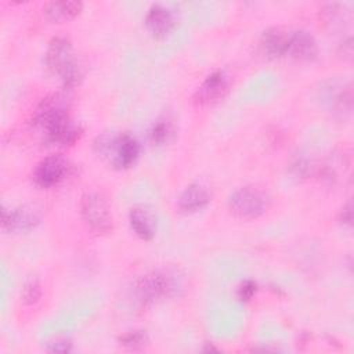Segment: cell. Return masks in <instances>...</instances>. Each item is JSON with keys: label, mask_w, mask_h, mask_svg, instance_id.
Listing matches in <instances>:
<instances>
[{"label": "cell", "mask_w": 354, "mask_h": 354, "mask_svg": "<svg viewBox=\"0 0 354 354\" xmlns=\"http://www.w3.org/2000/svg\"><path fill=\"white\" fill-rule=\"evenodd\" d=\"M174 24L173 12L162 4H152L145 15V26L156 39L166 37L173 30Z\"/></svg>", "instance_id": "cell-12"}, {"label": "cell", "mask_w": 354, "mask_h": 354, "mask_svg": "<svg viewBox=\"0 0 354 354\" xmlns=\"http://www.w3.org/2000/svg\"><path fill=\"white\" fill-rule=\"evenodd\" d=\"M66 119H69V97L66 93L58 91L40 101L33 112L32 124L46 133Z\"/></svg>", "instance_id": "cell-4"}, {"label": "cell", "mask_w": 354, "mask_h": 354, "mask_svg": "<svg viewBox=\"0 0 354 354\" xmlns=\"http://www.w3.org/2000/svg\"><path fill=\"white\" fill-rule=\"evenodd\" d=\"M257 283L256 281L253 279H246L243 282H241V285L238 286V290H236V297L241 300V301H249L253 299V296L257 293Z\"/></svg>", "instance_id": "cell-20"}, {"label": "cell", "mask_w": 354, "mask_h": 354, "mask_svg": "<svg viewBox=\"0 0 354 354\" xmlns=\"http://www.w3.org/2000/svg\"><path fill=\"white\" fill-rule=\"evenodd\" d=\"M288 54L297 61L310 62L317 58L318 46L314 36L307 30H295L289 37Z\"/></svg>", "instance_id": "cell-14"}, {"label": "cell", "mask_w": 354, "mask_h": 354, "mask_svg": "<svg viewBox=\"0 0 354 354\" xmlns=\"http://www.w3.org/2000/svg\"><path fill=\"white\" fill-rule=\"evenodd\" d=\"M174 281L169 272L156 270L145 274L136 285V295L142 304L153 303L158 299L171 295L174 288Z\"/></svg>", "instance_id": "cell-6"}, {"label": "cell", "mask_w": 354, "mask_h": 354, "mask_svg": "<svg viewBox=\"0 0 354 354\" xmlns=\"http://www.w3.org/2000/svg\"><path fill=\"white\" fill-rule=\"evenodd\" d=\"M83 10V3L76 0L50 1L43 7L46 18L51 22H65L77 17Z\"/></svg>", "instance_id": "cell-16"}, {"label": "cell", "mask_w": 354, "mask_h": 354, "mask_svg": "<svg viewBox=\"0 0 354 354\" xmlns=\"http://www.w3.org/2000/svg\"><path fill=\"white\" fill-rule=\"evenodd\" d=\"M268 199L266 194L253 185L235 189L228 199L230 212L242 220H253L260 217L267 209Z\"/></svg>", "instance_id": "cell-3"}, {"label": "cell", "mask_w": 354, "mask_h": 354, "mask_svg": "<svg viewBox=\"0 0 354 354\" xmlns=\"http://www.w3.org/2000/svg\"><path fill=\"white\" fill-rule=\"evenodd\" d=\"M97 145L98 151L109 158V162L115 169L130 167L137 160L140 153L138 141L127 133L115 136L112 138H101L100 144Z\"/></svg>", "instance_id": "cell-5"}, {"label": "cell", "mask_w": 354, "mask_h": 354, "mask_svg": "<svg viewBox=\"0 0 354 354\" xmlns=\"http://www.w3.org/2000/svg\"><path fill=\"white\" fill-rule=\"evenodd\" d=\"M80 214L86 225L95 234H108L113 228L111 207L98 192H86L82 196Z\"/></svg>", "instance_id": "cell-2"}, {"label": "cell", "mask_w": 354, "mask_h": 354, "mask_svg": "<svg viewBox=\"0 0 354 354\" xmlns=\"http://www.w3.org/2000/svg\"><path fill=\"white\" fill-rule=\"evenodd\" d=\"M210 201H212V195L207 187H205L201 183H192L187 185L185 189L180 194L177 206L180 212L191 214L205 209Z\"/></svg>", "instance_id": "cell-11"}, {"label": "cell", "mask_w": 354, "mask_h": 354, "mask_svg": "<svg viewBox=\"0 0 354 354\" xmlns=\"http://www.w3.org/2000/svg\"><path fill=\"white\" fill-rule=\"evenodd\" d=\"M71 165L62 155H48L41 159L32 174L35 184L40 188H51L58 185L69 174Z\"/></svg>", "instance_id": "cell-7"}, {"label": "cell", "mask_w": 354, "mask_h": 354, "mask_svg": "<svg viewBox=\"0 0 354 354\" xmlns=\"http://www.w3.org/2000/svg\"><path fill=\"white\" fill-rule=\"evenodd\" d=\"M41 296V286H40V282L37 278H30L25 282L24 288H22V292H21V299L25 304L28 306H32V304H36L39 301Z\"/></svg>", "instance_id": "cell-19"}, {"label": "cell", "mask_w": 354, "mask_h": 354, "mask_svg": "<svg viewBox=\"0 0 354 354\" xmlns=\"http://www.w3.org/2000/svg\"><path fill=\"white\" fill-rule=\"evenodd\" d=\"M69 350H71V343L66 339L55 340L50 343V347H48V351H53V353H66Z\"/></svg>", "instance_id": "cell-21"}, {"label": "cell", "mask_w": 354, "mask_h": 354, "mask_svg": "<svg viewBox=\"0 0 354 354\" xmlns=\"http://www.w3.org/2000/svg\"><path fill=\"white\" fill-rule=\"evenodd\" d=\"M173 133V126H171V122L169 120V118L166 116H162L159 118L151 127L149 130V138L153 144H165L170 136Z\"/></svg>", "instance_id": "cell-17"}, {"label": "cell", "mask_w": 354, "mask_h": 354, "mask_svg": "<svg viewBox=\"0 0 354 354\" xmlns=\"http://www.w3.org/2000/svg\"><path fill=\"white\" fill-rule=\"evenodd\" d=\"M290 33L283 28L272 26L266 29L260 36V50L271 59L288 55Z\"/></svg>", "instance_id": "cell-10"}, {"label": "cell", "mask_w": 354, "mask_h": 354, "mask_svg": "<svg viewBox=\"0 0 354 354\" xmlns=\"http://www.w3.org/2000/svg\"><path fill=\"white\" fill-rule=\"evenodd\" d=\"M129 221L131 230L144 241H151L156 232V216L148 206L137 205L129 212Z\"/></svg>", "instance_id": "cell-13"}, {"label": "cell", "mask_w": 354, "mask_h": 354, "mask_svg": "<svg viewBox=\"0 0 354 354\" xmlns=\"http://www.w3.org/2000/svg\"><path fill=\"white\" fill-rule=\"evenodd\" d=\"M351 220H353V210H351V203L348 202V203L342 209L340 221H342L343 224L350 225V224H351Z\"/></svg>", "instance_id": "cell-22"}, {"label": "cell", "mask_w": 354, "mask_h": 354, "mask_svg": "<svg viewBox=\"0 0 354 354\" xmlns=\"http://www.w3.org/2000/svg\"><path fill=\"white\" fill-rule=\"evenodd\" d=\"M41 220L40 212L28 205H22L14 209L1 210V225L10 232H26L33 230Z\"/></svg>", "instance_id": "cell-8"}, {"label": "cell", "mask_w": 354, "mask_h": 354, "mask_svg": "<svg viewBox=\"0 0 354 354\" xmlns=\"http://www.w3.org/2000/svg\"><path fill=\"white\" fill-rule=\"evenodd\" d=\"M120 344L129 350H141L149 344L148 335L144 330H131L119 339Z\"/></svg>", "instance_id": "cell-18"}, {"label": "cell", "mask_w": 354, "mask_h": 354, "mask_svg": "<svg viewBox=\"0 0 354 354\" xmlns=\"http://www.w3.org/2000/svg\"><path fill=\"white\" fill-rule=\"evenodd\" d=\"M46 65L57 75L64 90L75 88L83 79L82 66L75 55L71 41L65 37H53L46 51Z\"/></svg>", "instance_id": "cell-1"}, {"label": "cell", "mask_w": 354, "mask_h": 354, "mask_svg": "<svg viewBox=\"0 0 354 354\" xmlns=\"http://www.w3.org/2000/svg\"><path fill=\"white\" fill-rule=\"evenodd\" d=\"M83 129L79 123H75L71 118L51 127L44 133L46 142L57 147H69L80 140Z\"/></svg>", "instance_id": "cell-15"}, {"label": "cell", "mask_w": 354, "mask_h": 354, "mask_svg": "<svg viewBox=\"0 0 354 354\" xmlns=\"http://www.w3.org/2000/svg\"><path fill=\"white\" fill-rule=\"evenodd\" d=\"M228 87L227 75L223 71H214L202 82L195 93V101L199 105H209L225 94Z\"/></svg>", "instance_id": "cell-9"}]
</instances>
